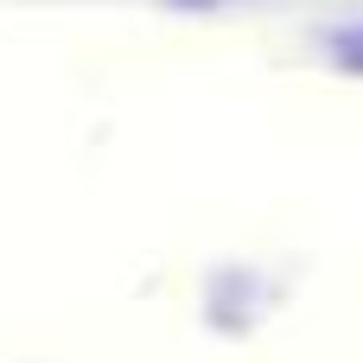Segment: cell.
Masks as SVG:
<instances>
[{
  "label": "cell",
  "mask_w": 363,
  "mask_h": 363,
  "mask_svg": "<svg viewBox=\"0 0 363 363\" xmlns=\"http://www.w3.org/2000/svg\"><path fill=\"white\" fill-rule=\"evenodd\" d=\"M332 57H338L345 70H363V26H345V32H332Z\"/></svg>",
  "instance_id": "1"
}]
</instances>
